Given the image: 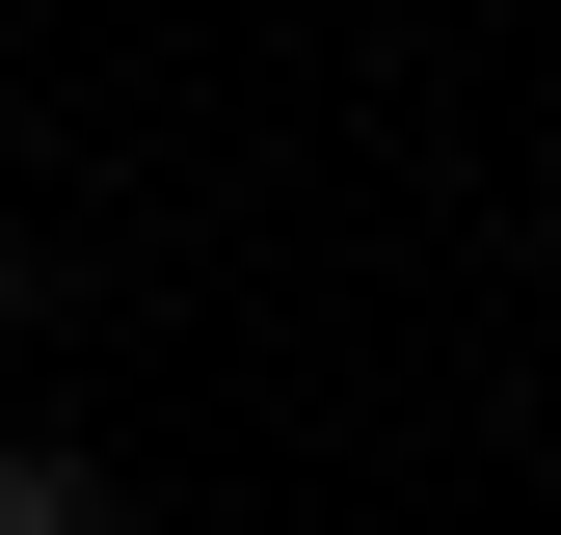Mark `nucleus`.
I'll return each mask as SVG.
<instances>
[{
  "label": "nucleus",
  "mask_w": 561,
  "mask_h": 535,
  "mask_svg": "<svg viewBox=\"0 0 561 535\" xmlns=\"http://www.w3.org/2000/svg\"><path fill=\"white\" fill-rule=\"evenodd\" d=\"M0 535H107V482H81L54 429H0Z\"/></svg>",
  "instance_id": "nucleus-1"
}]
</instances>
